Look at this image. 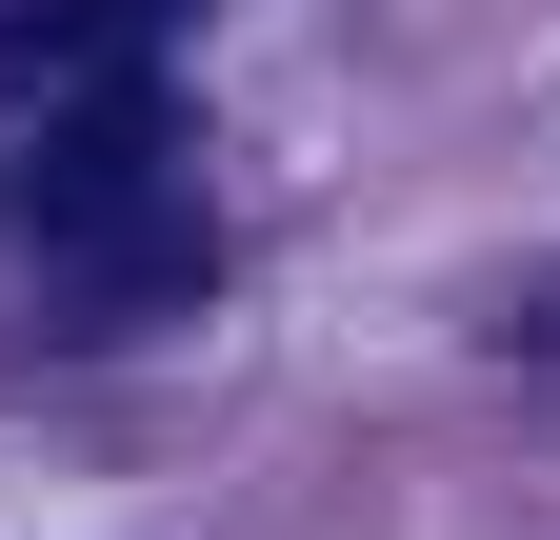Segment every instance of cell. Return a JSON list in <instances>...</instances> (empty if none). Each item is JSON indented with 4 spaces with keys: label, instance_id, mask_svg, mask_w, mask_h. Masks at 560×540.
<instances>
[{
    "label": "cell",
    "instance_id": "1",
    "mask_svg": "<svg viewBox=\"0 0 560 540\" xmlns=\"http://www.w3.org/2000/svg\"><path fill=\"white\" fill-rule=\"evenodd\" d=\"M120 40H161V0H0V101L21 81H101Z\"/></svg>",
    "mask_w": 560,
    "mask_h": 540
}]
</instances>
